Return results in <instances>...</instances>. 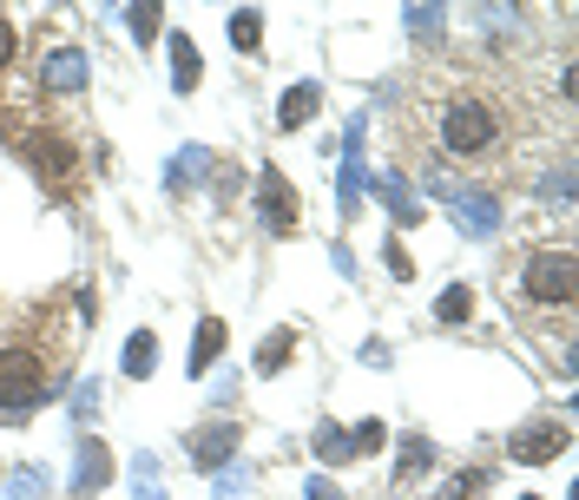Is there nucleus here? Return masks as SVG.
<instances>
[{
	"mask_svg": "<svg viewBox=\"0 0 579 500\" xmlns=\"http://www.w3.org/2000/svg\"><path fill=\"white\" fill-rule=\"evenodd\" d=\"M409 27H415V33H434V27H441V7H409Z\"/></svg>",
	"mask_w": 579,
	"mask_h": 500,
	"instance_id": "25",
	"label": "nucleus"
},
{
	"mask_svg": "<svg viewBox=\"0 0 579 500\" xmlns=\"http://www.w3.org/2000/svg\"><path fill=\"white\" fill-rule=\"evenodd\" d=\"M47 86H53V92H79V86H86V53H79V47H53V53H47Z\"/></svg>",
	"mask_w": 579,
	"mask_h": 500,
	"instance_id": "10",
	"label": "nucleus"
},
{
	"mask_svg": "<svg viewBox=\"0 0 579 500\" xmlns=\"http://www.w3.org/2000/svg\"><path fill=\"white\" fill-rule=\"evenodd\" d=\"M257 217H264V231H277V237H290L296 217H303V212H296V192H290V178L277 171V165L257 178Z\"/></svg>",
	"mask_w": 579,
	"mask_h": 500,
	"instance_id": "4",
	"label": "nucleus"
},
{
	"mask_svg": "<svg viewBox=\"0 0 579 500\" xmlns=\"http://www.w3.org/2000/svg\"><path fill=\"white\" fill-rule=\"evenodd\" d=\"M567 422H527V429L507 441V454L513 461H527V468H540V461H553V454H567Z\"/></svg>",
	"mask_w": 579,
	"mask_h": 500,
	"instance_id": "5",
	"label": "nucleus"
},
{
	"mask_svg": "<svg viewBox=\"0 0 579 500\" xmlns=\"http://www.w3.org/2000/svg\"><path fill=\"white\" fill-rule=\"evenodd\" d=\"M151 362H158V343H151V330H139V336L126 343V362H119V369L139 382V375H151Z\"/></svg>",
	"mask_w": 579,
	"mask_h": 500,
	"instance_id": "17",
	"label": "nucleus"
},
{
	"mask_svg": "<svg viewBox=\"0 0 579 500\" xmlns=\"http://www.w3.org/2000/svg\"><path fill=\"white\" fill-rule=\"evenodd\" d=\"M375 192H382V198H389V212L402 217V224H409V217H415V198H409V192H402V185H395V178H375Z\"/></svg>",
	"mask_w": 579,
	"mask_h": 500,
	"instance_id": "21",
	"label": "nucleus"
},
{
	"mask_svg": "<svg viewBox=\"0 0 579 500\" xmlns=\"http://www.w3.org/2000/svg\"><path fill=\"white\" fill-rule=\"evenodd\" d=\"M316 461H356V441H350V429L323 422V429H316Z\"/></svg>",
	"mask_w": 579,
	"mask_h": 500,
	"instance_id": "16",
	"label": "nucleus"
},
{
	"mask_svg": "<svg viewBox=\"0 0 579 500\" xmlns=\"http://www.w3.org/2000/svg\"><path fill=\"white\" fill-rule=\"evenodd\" d=\"M488 488V474H454V488H441V500H474Z\"/></svg>",
	"mask_w": 579,
	"mask_h": 500,
	"instance_id": "23",
	"label": "nucleus"
},
{
	"mask_svg": "<svg viewBox=\"0 0 579 500\" xmlns=\"http://www.w3.org/2000/svg\"><path fill=\"white\" fill-rule=\"evenodd\" d=\"M40 402H53L47 362L33 356V350H7V356H0V415H27V409H40Z\"/></svg>",
	"mask_w": 579,
	"mask_h": 500,
	"instance_id": "1",
	"label": "nucleus"
},
{
	"mask_svg": "<svg viewBox=\"0 0 579 500\" xmlns=\"http://www.w3.org/2000/svg\"><path fill=\"white\" fill-rule=\"evenodd\" d=\"M494 139H501V119H494L488 99H454V106L441 112V145H448L454 158H481Z\"/></svg>",
	"mask_w": 579,
	"mask_h": 500,
	"instance_id": "2",
	"label": "nucleus"
},
{
	"mask_svg": "<svg viewBox=\"0 0 579 500\" xmlns=\"http://www.w3.org/2000/svg\"><path fill=\"white\" fill-rule=\"evenodd\" d=\"M316 112H323V86L316 79H296L284 92V106H277V133H303Z\"/></svg>",
	"mask_w": 579,
	"mask_h": 500,
	"instance_id": "6",
	"label": "nucleus"
},
{
	"mask_svg": "<svg viewBox=\"0 0 579 500\" xmlns=\"http://www.w3.org/2000/svg\"><path fill=\"white\" fill-rule=\"evenodd\" d=\"M27 158L40 165V178H67L72 171V145L53 139V133H33V139H27Z\"/></svg>",
	"mask_w": 579,
	"mask_h": 500,
	"instance_id": "9",
	"label": "nucleus"
},
{
	"mask_svg": "<svg viewBox=\"0 0 579 500\" xmlns=\"http://www.w3.org/2000/svg\"><path fill=\"white\" fill-rule=\"evenodd\" d=\"M434 316H441V323H468V316H474V290H468V284L441 290V303H434Z\"/></svg>",
	"mask_w": 579,
	"mask_h": 500,
	"instance_id": "18",
	"label": "nucleus"
},
{
	"mask_svg": "<svg viewBox=\"0 0 579 500\" xmlns=\"http://www.w3.org/2000/svg\"><path fill=\"white\" fill-rule=\"evenodd\" d=\"M389 271H395V277H415V264H409V251H402V244H389Z\"/></svg>",
	"mask_w": 579,
	"mask_h": 500,
	"instance_id": "26",
	"label": "nucleus"
},
{
	"mask_svg": "<svg viewBox=\"0 0 579 500\" xmlns=\"http://www.w3.org/2000/svg\"><path fill=\"white\" fill-rule=\"evenodd\" d=\"M171 86L178 92L198 86V47H192V33H171Z\"/></svg>",
	"mask_w": 579,
	"mask_h": 500,
	"instance_id": "13",
	"label": "nucleus"
},
{
	"mask_svg": "<svg viewBox=\"0 0 579 500\" xmlns=\"http://www.w3.org/2000/svg\"><path fill=\"white\" fill-rule=\"evenodd\" d=\"M350 441H356V454H375V448L389 441V429H382V422H362V429H350Z\"/></svg>",
	"mask_w": 579,
	"mask_h": 500,
	"instance_id": "22",
	"label": "nucleus"
},
{
	"mask_svg": "<svg viewBox=\"0 0 579 500\" xmlns=\"http://www.w3.org/2000/svg\"><path fill=\"white\" fill-rule=\"evenodd\" d=\"M454 224H461L468 237L501 231V198H488V192H454Z\"/></svg>",
	"mask_w": 579,
	"mask_h": 500,
	"instance_id": "7",
	"label": "nucleus"
},
{
	"mask_svg": "<svg viewBox=\"0 0 579 500\" xmlns=\"http://www.w3.org/2000/svg\"><path fill=\"white\" fill-rule=\"evenodd\" d=\"M224 343H230L224 316H205V323H198V336H192V375H205V369H212V356H224Z\"/></svg>",
	"mask_w": 579,
	"mask_h": 500,
	"instance_id": "11",
	"label": "nucleus"
},
{
	"mask_svg": "<svg viewBox=\"0 0 579 500\" xmlns=\"http://www.w3.org/2000/svg\"><path fill=\"white\" fill-rule=\"evenodd\" d=\"M527 500H533V494H527Z\"/></svg>",
	"mask_w": 579,
	"mask_h": 500,
	"instance_id": "27",
	"label": "nucleus"
},
{
	"mask_svg": "<svg viewBox=\"0 0 579 500\" xmlns=\"http://www.w3.org/2000/svg\"><path fill=\"white\" fill-rule=\"evenodd\" d=\"M13 53H20V33H13V20L0 13V67H13Z\"/></svg>",
	"mask_w": 579,
	"mask_h": 500,
	"instance_id": "24",
	"label": "nucleus"
},
{
	"mask_svg": "<svg viewBox=\"0 0 579 500\" xmlns=\"http://www.w3.org/2000/svg\"><path fill=\"white\" fill-rule=\"evenodd\" d=\"M422 468H434V441H429V434H409V441H402V461H395V481L409 488Z\"/></svg>",
	"mask_w": 579,
	"mask_h": 500,
	"instance_id": "14",
	"label": "nucleus"
},
{
	"mask_svg": "<svg viewBox=\"0 0 579 500\" xmlns=\"http://www.w3.org/2000/svg\"><path fill=\"white\" fill-rule=\"evenodd\" d=\"M230 47H237V53H257V47H264V13H257V7H237V13H230Z\"/></svg>",
	"mask_w": 579,
	"mask_h": 500,
	"instance_id": "15",
	"label": "nucleus"
},
{
	"mask_svg": "<svg viewBox=\"0 0 579 500\" xmlns=\"http://www.w3.org/2000/svg\"><path fill=\"white\" fill-rule=\"evenodd\" d=\"M126 27H133V40H139V47H151V40H158V7H151V0L126 7Z\"/></svg>",
	"mask_w": 579,
	"mask_h": 500,
	"instance_id": "20",
	"label": "nucleus"
},
{
	"mask_svg": "<svg viewBox=\"0 0 579 500\" xmlns=\"http://www.w3.org/2000/svg\"><path fill=\"white\" fill-rule=\"evenodd\" d=\"M230 454H237V422H212V429L192 434V461H198L205 474H212V468H224Z\"/></svg>",
	"mask_w": 579,
	"mask_h": 500,
	"instance_id": "8",
	"label": "nucleus"
},
{
	"mask_svg": "<svg viewBox=\"0 0 579 500\" xmlns=\"http://www.w3.org/2000/svg\"><path fill=\"white\" fill-rule=\"evenodd\" d=\"M290 356H296V336H290V330H277V336H264V350H257V375L284 369Z\"/></svg>",
	"mask_w": 579,
	"mask_h": 500,
	"instance_id": "19",
	"label": "nucleus"
},
{
	"mask_svg": "<svg viewBox=\"0 0 579 500\" xmlns=\"http://www.w3.org/2000/svg\"><path fill=\"white\" fill-rule=\"evenodd\" d=\"M99 481H106V448L86 434L79 441V481H72V494H99Z\"/></svg>",
	"mask_w": 579,
	"mask_h": 500,
	"instance_id": "12",
	"label": "nucleus"
},
{
	"mask_svg": "<svg viewBox=\"0 0 579 500\" xmlns=\"http://www.w3.org/2000/svg\"><path fill=\"white\" fill-rule=\"evenodd\" d=\"M520 290H527L533 303H573V290H579L573 251H527V264H520Z\"/></svg>",
	"mask_w": 579,
	"mask_h": 500,
	"instance_id": "3",
	"label": "nucleus"
}]
</instances>
